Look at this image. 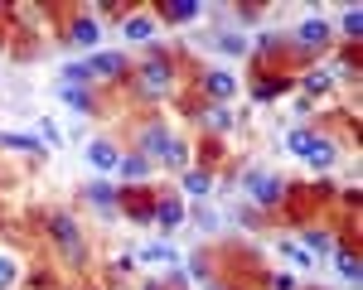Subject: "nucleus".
<instances>
[{
	"label": "nucleus",
	"mask_w": 363,
	"mask_h": 290,
	"mask_svg": "<svg viewBox=\"0 0 363 290\" xmlns=\"http://www.w3.org/2000/svg\"><path fill=\"white\" fill-rule=\"evenodd\" d=\"M301 242H306V252H320V257H330V252H335L330 228H306V232H301Z\"/></svg>",
	"instance_id": "24"
},
{
	"label": "nucleus",
	"mask_w": 363,
	"mask_h": 290,
	"mask_svg": "<svg viewBox=\"0 0 363 290\" xmlns=\"http://www.w3.org/2000/svg\"><path fill=\"white\" fill-rule=\"evenodd\" d=\"M63 44L68 49H102V20L97 15H87V10H73L68 20H63Z\"/></svg>",
	"instance_id": "8"
},
{
	"label": "nucleus",
	"mask_w": 363,
	"mask_h": 290,
	"mask_svg": "<svg viewBox=\"0 0 363 290\" xmlns=\"http://www.w3.org/2000/svg\"><path fill=\"white\" fill-rule=\"evenodd\" d=\"M213 44H218V49H223V54H247V39H242V34H238V29H228V34H218V39H213Z\"/></svg>",
	"instance_id": "28"
},
{
	"label": "nucleus",
	"mask_w": 363,
	"mask_h": 290,
	"mask_svg": "<svg viewBox=\"0 0 363 290\" xmlns=\"http://www.w3.org/2000/svg\"><path fill=\"white\" fill-rule=\"evenodd\" d=\"M136 261H174V252H169L165 242H155V247H140Z\"/></svg>",
	"instance_id": "30"
},
{
	"label": "nucleus",
	"mask_w": 363,
	"mask_h": 290,
	"mask_svg": "<svg viewBox=\"0 0 363 290\" xmlns=\"http://www.w3.org/2000/svg\"><path fill=\"white\" fill-rule=\"evenodd\" d=\"M184 223H189V203L179 199V194H169V189H160V199H155V228L169 237V232L184 228Z\"/></svg>",
	"instance_id": "11"
},
{
	"label": "nucleus",
	"mask_w": 363,
	"mask_h": 290,
	"mask_svg": "<svg viewBox=\"0 0 363 290\" xmlns=\"http://www.w3.org/2000/svg\"><path fill=\"white\" fill-rule=\"evenodd\" d=\"M116 174H121V189H136V184H150L155 165H150L145 155H136V150H121V160H116Z\"/></svg>",
	"instance_id": "14"
},
{
	"label": "nucleus",
	"mask_w": 363,
	"mask_h": 290,
	"mask_svg": "<svg viewBox=\"0 0 363 290\" xmlns=\"http://www.w3.org/2000/svg\"><path fill=\"white\" fill-rule=\"evenodd\" d=\"M291 87H296V78L281 73V68H272V73H262V78L252 83V102H277V97H286Z\"/></svg>",
	"instance_id": "16"
},
{
	"label": "nucleus",
	"mask_w": 363,
	"mask_h": 290,
	"mask_svg": "<svg viewBox=\"0 0 363 290\" xmlns=\"http://www.w3.org/2000/svg\"><path fill=\"white\" fill-rule=\"evenodd\" d=\"M199 92H203L208 107H228V102L238 97V78H233L228 68H203V73H199Z\"/></svg>",
	"instance_id": "9"
},
{
	"label": "nucleus",
	"mask_w": 363,
	"mask_h": 290,
	"mask_svg": "<svg viewBox=\"0 0 363 290\" xmlns=\"http://www.w3.org/2000/svg\"><path fill=\"white\" fill-rule=\"evenodd\" d=\"M0 145H5V150H25V155H34V160H39V155H49V145H44V141L20 136V131H5V136H0Z\"/></svg>",
	"instance_id": "23"
},
{
	"label": "nucleus",
	"mask_w": 363,
	"mask_h": 290,
	"mask_svg": "<svg viewBox=\"0 0 363 290\" xmlns=\"http://www.w3.org/2000/svg\"><path fill=\"white\" fill-rule=\"evenodd\" d=\"M78 194H83V203H87V208H97L102 218H121V213H116V184H112V179H87Z\"/></svg>",
	"instance_id": "13"
},
{
	"label": "nucleus",
	"mask_w": 363,
	"mask_h": 290,
	"mask_svg": "<svg viewBox=\"0 0 363 290\" xmlns=\"http://www.w3.org/2000/svg\"><path fill=\"white\" fill-rule=\"evenodd\" d=\"M189 271H194L199 286H203V281H213V252H194V257H189Z\"/></svg>",
	"instance_id": "27"
},
{
	"label": "nucleus",
	"mask_w": 363,
	"mask_h": 290,
	"mask_svg": "<svg viewBox=\"0 0 363 290\" xmlns=\"http://www.w3.org/2000/svg\"><path fill=\"white\" fill-rule=\"evenodd\" d=\"M54 92H58V102H63V107H73V112H83V116L97 112V92H92V87H68V83H58Z\"/></svg>",
	"instance_id": "20"
},
{
	"label": "nucleus",
	"mask_w": 363,
	"mask_h": 290,
	"mask_svg": "<svg viewBox=\"0 0 363 290\" xmlns=\"http://www.w3.org/2000/svg\"><path fill=\"white\" fill-rule=\"evenodd\" d=\"M112 271H116V276H131V271H136V257H116Z\"/></svg>",
	"instance_id": "33"
},
{
	"label": "nucleus",
	"mask_w": 363,
	"mask_h": 290,
	"mask_svg": "<svg viewBox=\"0 0 363 290\" xmlns=\"http://www.w3.org/2000/svg\"><path fill=\"white\" fill-rule=\"evenodd\" d=\"M126 87H131V97L145 102V107H155V102L174 97V92H179V58H174V49L160 44V39L145 44V49H140V63H131Z\"/></svg>",
	"instance_id": "1"
},
{
	"label": "nucleus",
	"mask_w": 363,
	"mask_h": 290,
	"mask_svg": "<svg viewBox=\"0 0 363 290\" xmlns=\"http://www.w3.org/2000/svg\"><path fill=\"white\" fill-rule=\"evenodd\" d=\"M58 83H68V87H97V83H92V73H87V63H68Z\"/></svg>",
	"instance_id": "26"
},
{
	"label": "nucleus",
	"mask_w": 363,
	"mask_h": 290,
	"mask_svg": "<svg viewBox=\"0 0 363 290\" xmlns=\"http://www.w3.org/2000/svg\"><path fill=\"white\" fill-rule=\"evenodd\" d=\"M15 281H20V266H15L10 257H0V290H10Z\"/></svg>",
	"instance_id": "31"
},
{
	"label": "nucleus",
	"mask_w": 363,
	"mask_h": 290,
	"mask_svg": "<svg viewBox=\"0 0 363 290\" xmlns=\"http://www.w3.org/2000/svg\"><path fill=\"white\" fill-rule=\"evenodd\" d=\"M301 160H306L310 170H335L339 165V141L325 136V131H315V136L306 141V150H301Z\"/></svg>",
	"instance_id": "12"
},
{
	"label": "nucleus",
	"mask_w": 363,
	"mask_h": 290,
	"mask_svg": "<svg viewBox=\"0 0 363 290\" xmlns=\"http://www.w3.org/2000/svg\"><path fill=\"white\" fill-rule=\"evenodd\" d=\"M131 150L145 155L155 170L184 174L189 165H194V145L184 141V136H174V126H169L165 116H145V121H136V131H131Z\"/></svg>",
	"instance_id": "2"
},
{
	"label": "nucleus",
	"mask_w": 363,
	"mask_h": 290,
	"mask_svg": "<svg viewBox=\"0 0 363 290\" xmlns=\"http://www.w3.org/2000/svg\"><path fill=\"white\" fill-rule=\"evenodd\" d=\"M87 73H92V83H102V87H121L131 78V58L121 49H97L87 58Z\"/></svg>",
	"instance_id": "7"
},
{
	"label": "nucleus",
	"mask_w": 363,
	"mask_h": 290,
	"mask_svg": "<svg viewBox=\"0 0 363 290\" xmlns=\"http://www.w3.org/2000/svg\"><path fill=\"white\" fill-rule=\"evenodd\" d=\"M44 242L54 247V257L68 266V271H83L87 257H92V247H87V232L83 223L73 218V213H63V208H54V213H44Z\"/></svg>",
	"instance_id": "3"
},
{
	"label": "nucleus",
	"mask_w": 363,
	"mask_h": 290,
	"mask_svg": "<svg viewBox=\"0 0 363 290\" xmlns=\"http://www.w3.org/2000/svg\"><path fill=\"white\" fill-rule=\"evenodd\" d=\"M339 83H344V78L335 73V63H310V68H301V78H296V87L306 92V102L310 97H330Z\"/></svg>",
	"instance_id": "10"
},
{
	"label": "nucleus",
	"mask_w": 363,
	"mask_h": 290,
	"mask_svg": "<svg viewBox=\"0 0 363 290\" xmlns=\"http://www.w3.org/2000/svg\"><path fill=\"white\" fill-rule=\"evenodd\" d=\"M267 286L272 290H301V281H296L291 271H277V276H267Z\"/></svg>",
	"instance_id": "32"
},
{
	"label": "nucleus",
	"mask_w": 363,
	"mask_h": 290,
	"mask_svg": "<svg viewBox=\"0 0 363 290\" xmlns=\"http://www.w3.org/2000/svg\"><path fill=\"white\" fill-rule=\"evenodd\" d=\"M339 34H344V44H359V34H363V15L349 5L344 15H339Z\"/></svg>",
	"instance_id": "25"
},
{
	"label": "nucleus",
	"mask_w": 363,
	"mask_h": 290,
	"mask_svg": "<svg viewBox=\"0 0 363 290\" xmlns=\"http://www.w3.org/2000/svg\"><path fill=\"white\" fill-rule=\"evenodd\" d=\"M179 189H184L189 199H208V189H213V174L199 170V165H189V170L179 174Z\"/></svg>",
	"instance_id": "21"
},
{
	"label": "nucleus",
	"mask_w": 363,
	"mask_h": 290,
	"mask_svg": "<svg viewBox=\"0 0 363 290\" xmlns=\"http://www.w3.org/2000/svg\"><path fill=\"white\" fill-rule=\"evenodd\" d=\"M238 20H247V25H252V20H262V5H242V10H238Z\"/></svg>",
	"instance_id": "35"
},
{
	"label": "nucleus",
	"mask_w": 363,
	"mask_h": 290,
	"mask_svg": "<svg viewBox=\"0 0 363 290\" xmlns=\"http://www.w3.org/2000/svg\"><path fill=\"white\" fill-rule=\"evenodd\" d=\"M199 126L208 131V141H223L228 131L238 126V116H233V107H208V102H203V112H199Z\"/></svg>",
	"instance_id": "17"
},
{
	"label": "nucleus",
	"mask_w": 363,
	"mask_h": 290,
	"mask_svg": "<svg viewBox=\"0 0 363 290\" xmlns=\"http://www.w3.org/2000/svg\"><path fill=\"white\" fill-rule=\"evenodd\" d=\"M121 34L131 39V44H155V34H160V20H155V10H140V15H126L121 20Z\"/></svg>",
	"instance_id": "15"
},
{
	"label": "nucleus",
	"mask_w": 363,
	"mask_h": 290,
	"mask_svg": "<svg viewBox=\"0 0 363 290\" xmlns=\"http://www.w3.org/2000/svg\"><path fill=\"white\" fill-rule=\"evenodd\" d=\"M155 20H169V25H189V20H199V5H194V0H169V5H160V10H155Z\"/></svg>",
	"instance_id": "22"
},
{
	"label": "nucleus",
	"mask_w": 363,
	"mask_h": 290,
	"mask_svg": "<svg viewBox=\"0 0 363 290\" xmlns=\"http://www.w3.org/2000/svg\"><path fill=\"white\" fill-rule=\"evenodd\" d=\"M155 199H160V189H150V184H136V189H121L116 184V213L126 223H136V228H150L155 223Z\"/></svg>",
	"instance_id": "6"
},
{
	"label": "nucleus",
	"mask_w": 363,
	"mask_h": 290,
	"mask_svg": "<svg viewBox=\"0 0 363 290\" xmlns=\"http://www.w3.org/2000/svg\"><path fill=\"white\" fill-rule=\"evenodd\" d=\"M0 49H5V44H0Z\"/></svg>",
	"instance_id": "37"
},
{
	"label": "nucleus",
	"mask_w": 363,
	"mask_h": 290,
	"mask_svg": "<svg viewBox=\"0 0 363 290\" xmlns=\"http://www.w3.org/2000/svg\"><path fill=\"white\" fill-rule=\"evenodd\" d=\"M242 199L257 208V213H277L291 203V179L277 170H262V165H247L242 170Z\"/></svg>",
	"instance_id": "4"
},
{
	"label": "nucleus",
	"mask_w": 363,
	"mask_h": 290,
	"mask_svg": "<svg viewBox=\"0 0 363 290\" xmlns=\"http://www.w3.org/2000/svg\"><path fill=\"white\" fill-rule=\"evenodd\" d=\"M116 160H121V145L112 141V136H97V141H87V165L97 174L116 170Z\"/></svg>",
	"instance_id": "18"
},
{
	"label": "nucleus",
	"mask_w": 363,
	"mask_h": 290,
	"mask_svg": "<svg viewBox=\"0 0 363 290\" xmlns=\"http://www.w3.org/2000/svg\"><path fill=\"white\" fill-rule=\"evenodd\" d=\"M330 257H339V276H344L349 286H359L363 261H359V252H354V242H349V237H335V252H330Z\"/></svg>",
	"instance_id": "19"
},
{
	"label": "nucleus",
	"mask_w": 363,
	"mask_h": 290,
	"mask_svg": "<svg viewBox=\"0 0 363 290\" xmlns=\"http://www.w3.org/2000/svg\"><path fill=\"white\" fill-rule=\"evenodd\" d=\"M140 290H165V281H145V286H140Z\"/></svg>",
	"instance_id": "36"
},
{
	"label": "nucleus",
	"mask_w": 363,
	"mask_h": 290,
	"mask_svg": "<svg viewBox=\"0 0 363 290\" xmlns=\"http://www.w3.org/2000/svg\"><path fill=\"white\" fill-rule=\"evenodd\" d=\"M281 252H286V257L296 261L301 271H310V261H315V257H310V252H306V247H301V242H291V237H281Z\"/></svg>",
	"instance_id": "29"
},
{
	"label": "nucleus",
	"mask_w": 363,
	"mask_h": 290,
	"mask_svg": "<svg viewBox=\"0 0 363 290\" xmlns=\"http://www.w3.org/2000/svg\"><path fill=\"white\" fill-rule=\"evenodd\" d=\"M335 49V25L330 20H320V15H310V20H301L296 25V34H291V54L301 58V63H315V58H325Z\"/></svg>",
	"instance_id": "5"
},
{
	"label": "nucleus",
	"mask_w": 363,
	"mask_h": 290,
	"mask_svg": "<svg viewBox=\"0 0 363 290\" xmlns=\"http://www.w3.org/2000/svg\"><path fill=\"white\" fill-rule=\"evenodd\" d=\"M203 290H238V286H233L228 276H213V281H203Z\"/></svg>",
	"instance_id": "34"
}]
</instances>
